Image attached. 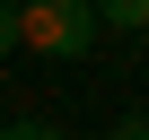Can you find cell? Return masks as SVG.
I'll return each mask as SVG.
<instances>
[{
	"label": "cell",
	"instance_id": "4",
	"mask_svg": "<svg viewBox=\"0 0 149 140\" xmlns=\"http://www.w3.org/2000/svg\"><path fill=\"white\" fill-rule=\"evenodd\" d=\"M123 131H132V140H149V114H132V123H123Z\"/></svg>",
	"mask_w": 149,
	"mask_h": 140
},
{
	"label": "cell",
	"instance_id": "2",
	"mask_svg": "<svg viewBox=\"0 0 149 140\" xmlns=\"http://www.w3.org/2000/svg\"><path fill=\"white\" fill-rule=\"evenodd\" d=\"M105 9V26H123V35H149V0H97Z\"/></svg>",
	"mask_w": 149,
	"mask_h": 140
},
{
	"label": "cell",
	"instance_id": "3",
	"mask_svg": "<svg viewBox=\"0 0 149 140\" xmlns=\"http://www.w3.org/2000/svg\"><path fill=\"white\" fill-rule=\"evenodd\" d=\"M26 44V0H0V53Z\"/></svg>",
	"mask_w": 149,
	"mask_h": 140
},
{
	"label": "cell",
	"instance_id": "1",
	"mask_svg": "<svg viewBox=\"0 0 149 140\" xmlns=\"http://www.w3.org/2000/svg\"><path fill=\"white\" fill-rule=\"evenodd\" d=\"M105 9L97 0H26V53H53V61H79L97 44Z\"/></svg>",
	"mask_w": 149,
	"mask_h": 140
}]
</instances>
